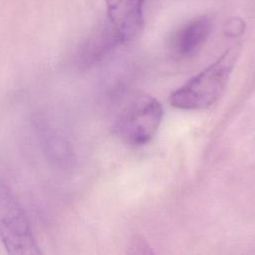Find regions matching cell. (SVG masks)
Returning a JSON list of instances; mask_svg holds the SVG:
<instances>
[{"mask_svg": "<svg viewBox=\"0 0 255 255\" xmlns=\"http://www.w3.org/2000/svg\"><path fill=\"white\" fill-rule=\"evenodd\" d=\"M238 54L237 47L226 50L214 63L174 91L170 104L176 109L188 111L212 106L223 94Z\"/></svg>", "mask_w": 255, "mask_h": 255, "instance_id": "1", "label": "cell"}, {"mask_svg": "<svg viewBox=\"0 0 255 255\" xmlns=\"http://www.w3.org/2000/svg\"><path fill=\"white\" fill-rule=\"evenodd\" d=\"M162 116V107L155 98L137 95L121 112L114 128L125 142L142 145L154 136Z\"/></svg>", "mask_w": 255, "mask_h": 255, "instance_id": "2", "label": "cell"}, {"mask_svg": "<svg viewBox=\"0 0 255 255\" xmlns=\"http://www.w3.org/2000/svg\"><path fill=\"white\" fill-rule=\"evenodd\" d=\"M0 240L10 254L41 253L27 214L12 191L0 182Z\"/></svg>", "mask_w": 255, "mask_h": 255, "instance_id": "3", "label": "cell"}, {"mask_svg": "<svg viewBox=\"0 0 255 255\" xmlns=\"http://www.w3.org/2000/svg\"><path fill=\"white\" fill-rule=\"evenodd\" d=\"M109 29L120 44L132 41L143 25L144 0H106Z\"/></svg>", "mask_w": 255, "mask_h": 255, "instance_id": "4", "label": "cell"}, {"mask_svg": "<svg viewBox=\"0 0 255 255\" xmlns=\"http://www.w3.org/2000/svg\"><path fill=\"white\" fill-rule=\"evenodd\" d=\"M211 31V21L206 16L189 20L175 34L173 51L179 58L187 59L196 55L203 47Z\"/></svg>", "mask_w": 255, "mask_h": 255, "instance_id": "5", "label": "cell"}, {"mask_svg": "<svg viewBox=\"0 0 255 255\" xmlns=\"http://www.w3.org/2000/svg\"><path fill=\"white\" fill-rule=\"evenodd\" d=\"M244 21L240 18H231L228 20L227 24H226V34L230 35V36H238L241 35L244 31Z\"/></svg>", "mask_w": 255, "mask_h": 255, "instance_id": "6", "label": "cell"}]
</instances>
